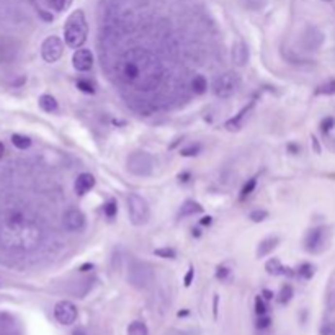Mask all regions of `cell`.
<instances>
[{
	"instance_id": "6da1fadb",
	"label": "cell",
	"mask_w": 335,
	"mask_h": 335,
	"mask_svg": "<svg viewBox=\"0 0 335 335\" xmlns=\"http://www.w3.org/2000/svg\"><path fill=\"white\" fill-rule=\"evenodd\" d=\"M119 79L139 90H152L160 84V61L146 49H133L119 61Z\"/></svg>"
},
{
	"instance_id": "7a4b0ae2",
	"label": "cell",
	"mask_w": 335,
	"mask_h": 335,
	"mask_svg": "<svg viewBox=\"0 0 335 335\" xmlns=\"http://www.w3.org/2000/svg\"><path fill=\"white\" fill-rule=\"evenodd\" d=\"M88 25L84 10H74L64 25V41L69 48L79 49L87 41Z\"/></svg>"
},
{
	"instance_id": "3957f363",
	"label": "cell",
	"mask_w": 335,
	"mask_h": 335,
	"mask_svg": "<svg viewBox=\"0 0 335 335\" xmlns=\"http://www.w3.org/2000/svg\"><path fill=\"white\" fill-rule=\"evenodd\" d=\"M128 213H129V219L134 226H142L149 221L151 216V209L147 201L139 196L137 193H129L128 196Z\"/></svg>"
},
{
	"instance_id": "277c9868",
	"label": "cell",
	"mask_w": 335,
	"mask_h": 335,
	"mask_svg": "<svg viewBox=\"0 0 335 335\" xmlns=\"http://www.w3.org/2000/svg\"><path fill=\"white\" fill-rule=\"evenodd\" d=\"M239 85H240L239 75L234 72H226V74H221L219 77H216L213 84V90L216 97L229 98L237 92Z\"/></svg>"
},
{
	"instance_id": "5b68a950",
	"label": "cell",
	"mask_w": 335,
	"mask_h": 335,
	"mask_svg": "<svg viewBox=\"0 0 335 335\" xmlns=\"http://www.w3.org/2000/svg\"><path fill=\"white\" fill-rule=\"evenodd\" d=\"M128 170L137 177H147L154 170V159L147 152H134L128 159Z\"/></svg>"
},
{
	"instance_id": "8992f818",
	"label": "cell",
	"mask_w": 335,
	"mask_h": 335,
	"mask_svg": "<svg viewBox=\"0 0 335 335\" xmlns=\"http://www.w3.org/2000/svg\"><path fill=\"white\" fill-rule=\"evenodd\" d=\"M64 43L59 36H48L41 44V56L46 62H56L62 57Z\"/></svg>"
},
{
	"instance_id": "52a82bcc",
	"label": "cell",
	"mask_w": 335,
	"mask_h": 335,
	"mask_svg": "<svg viewBox=\"0 0 335 335\" xmlns=\"http://www.w3.org/2000/svg\"><path fill=\"white\" fill-rule=\"evenodd\" d=\"M77 307L70 301H59L54 306V317L56 320L62 325H72L77 320Z\"/></svg>"
},
{
	"instance_id": "ba28073f",
	"label": "cell",
	"mask_w": 335,
	"mask_h": 335,
	"mask_svg": "<svg viewBox=\"0 0 335 335\" xmlns=\"http://www.w3.org/2000/svg\"><path fill=\"white\" fill-rule=\"evenodd\" d=\"M152 280V270L146 263L134 262L131 265V271H129V281L137 288H144L149 281Z\"/></svg>"
},
{
	"instance_id": "9c48e42d",
	"label": "cell",
	"mask_w": 335,
	"mask_h": 335,
	"mask_svg": "<svg viewBox=\"0 0 335 335\" xmlns=\"http://www.w3.org/2000/svg\"><path fill=\"white\" fill-rule=\"evenodd\" d=\"M62 224L69 232H80L85 227V216L80 209H67L62 218Z\"/></svg>"
},
{
	"instance_id": "30bf717a",
	"label": "cell",
	"mask_w": 335,
	"mask_h": 335,
	"mask_svg": "<svg viewBox=\"0 0 335 335\" xmlns=\"http://www.w3.org/2000/svg\"><path fill=\"white\" fill-rule=\"evenodd\" d=\"M18 56V44L10 38H0V64H10Z\"/></svg>"
},
{
	"instance_id": "8fae6325",
	"label": "cell",
	"mask_w": 335,
	"mask_h": 335,
	"mask_svg": "<svg viewBox=\"0 0 335 335\" xmlns=\"http://www.w3.org/2000/svg\"><path fill=\"white\" fill-rule=\"evenodd\" d=\"M72 64L79 72H88L93 67V54L88 49H75L72 56Z\"/></svg>"
},
{
	"instance_id": "7c38bea8",
	"label": "cell",
	"mask_w": 335,
	"mask_h": 335,
	"mask_svg": "<svg viewBox=\"0 0 335 335\" xmlns=\"http://www.w3.org/2000/svg\"><path fill=\"white\" fill-rule=\"evenodd\" d=\"M325 227H316L306 235V249L309 252H319L325 242Z\"/></svg>"
},
{
	"instance_id": "4fadbf2b",
	"label": "cell",
	"mask_w": 335,
	"mask_h": 335,
	"mask_svg": "<svg viewBox=\"0 0 335 335\" xmlns=\"http://www.w3.org/2000/svg\"><path fill=\"white\" fill-rule=\"evenodd\" d=\"M93 186H95V177L92 173H80L75 180V193L77 195H85L87 191H90Z\"/></svg>"
},
{
	"instance_id": "5bb4252c",
	"label": "cell",
	"mask_w": 335,
	"mask_h": 335,
	"mask_svg": "<svg viewBox=\"0 0 335 335\" xmlns=\"http://www.w3.org/2000/svg\"><path fill=\"white\" fill-rule=\"evenodd\" d=\"M232 62H234L235 66H245L249 61V48L245 43H235L234 46H232Z\"/></svg>"
},
{
	"instance_id": "9a60e30c",
	"label": "cell",
	"mask_w": 335,
	"mask_h": 335,
	"mask_svg": "<svg viewBox=\"0 0 335 335\" xmlns=\"http://www.w3.org/2000/svg\"><path fill=\"white\" fill-rule=\"evenodd\" d=\"M280 239L273 235V237H267L263 239L260 244H258V249H257V257H267L270 252H273V249L278 245Z\"/></svg>"
},
{
	"instance_id": "2e32d148",
	"label": "cell",
	"mask_w": 335,
	"mask_h": 335,
	"mask_svg": "<svg viewBox=\"0 0 335 335\" xmlns=\"http://www.w3.org/2000/svg\"><path fill=\"white\" fill-rule=\"evenodd\" d=\"M253 105H255V103H253V101H250V103H249L247 106H244V108L240 110L239 113L231 119V121H227V124H226L227 129H231V131H234V129H239L240 124H242V119L250 113V110L253 108Z\"/></svg>"
},
{
	"instance_id": "e0dca14e",
	"label": "cell",
	"mask_w": 335,
	"mask_h": 335,
	"mask_svg": "<svg viewBox=\"0 0 335 335\" xmlns=\"http://www.w3.org/2000/svg\"><path fill=\"white\" fill-rule=\"evenodd\" d=\"M39 106H41V110L46 111V113H56L57 108H59L56 98L51 97V95H41V97H39Z\"/></svg>"
},
{
	"instance_id": "ac0fdd59",
	"label": "cell",
	"mask_w": 335,
	"mask_h": 335,
	"mask_svg": "<svg viewBox=\"0 0 335 335\" xmlns=\"http://www.w3.org/2000/svg\"><path fill=\"white\" fill-rule=\"evenodd\" d=\"M201 209H203V208H201L196 201L188 200V201H185V203H183V206L180 209V216H183V218L193 216V214H196V213H201Z\"/></svg>"
},
{
	"instance_id": "d6986e66",
	"label": "cell",
	"mask_w": 335,
	"mask_h": 335,
	"mask_svg": "<svg viewBox=\"0 0 335 335\" xmlns=\"http://www.w3.org/2000/svg\"><path fill=\"white\" fill-rule=\"evenodd\" d=\"M191 88H193L196 95H203L208 88V82L204 79V75H195V79L191 80Z\"/></svg>"
},
{
	"instance_id": "ffe728a7",
	"label": "cell",
	"mask_w": 335,
	"mask_h": 335,
	"mask_svg": "<svg viewBox=\"0 0 335 335\" xmlns=\"http://www.w3.org/2000/svg\"><path fill=\"white\" fill-rule=\"evenodd\" d=\"M265 268H267L268 273H271V275H281V273H286V271H289V270H285L278 258H271V260H268Z\"/></svg>"
},
{
	"instance_id": "44dd1931",
	"label": "cell",
	"mask_w": 335,
	"mask_h": 335,
	"mask_svg": "<svg viewBox=\"0 0 335 335\" xmlns=\"http://www.w3.org/2000/svg\"><path fill=\"white\" fill-rule=\"evenodd\" d=\"M12 142H13V146H15L17 149H21V151L28 149V147L31 146V139L28 136H23V134H13Z\"/></svg>"
},
{
	"instance_id": "7402d4cb",
	"label": "cell",
	"mask_w": 335,
	"mask_h": 335,
	"mask_svg": "<svg viewBox=\"0 0 335 335\" xmlns=\"http://www.w3.org/2000/svg\"><path fill=\"white\" fill-rule=\"evenodd\" d=\"M128 335H147V327L144 322H139V320H136V322L129 324L128 327Z\"/></svg>"
},
{
	"instance_id": "603a6c76",
	"label": "cell",
	"mask_w": 335,
	"mask_h": 335,
	"mask_svg": "<svg viewBox=\"0 0 335 335\" xmlns=\"http://www.w3.org/2000/svg\"><path fill=\"white\" fill-rule=\"evenodd\" d=\"M316 93L317 95H335V80H329L320 87H317Z\"/></svg>"
},
{
	"instance_id": "cb8c5ba5",
	"label": "cell",
	"mask_w": 335,
	"mask_h": 335,
	"mask_svg": "<svg viewBox=\"0 0 335 335\" xmlns=\"http://www.w3.org/2000/svg\"><path fill=\"white\" fill-rule=\"evenodd\" d=\"M291 298H293V286L285 285V286L280 289L278 301L281 302V304H286V302H289V299H291Z\"/></svg>"
},
{
	"instance_id": "d4e9b609",
	"label": "cell",
	"mask_w": 335,
	"mask_h": 335,
	"mask_svg": "<svg viewBox=\"0 0 335 335\" xmlns=\"http://www.w3.org/2000/svg\"><path fill=\"white\" fill-rule=\"evenodd\" d=\"M255 185H257V178H250V180L244 185L242 191H240V200L247 198V196L253 191V188H255Z\"/></svg>"
},
{
	"instance_id": "484cf974",
	"label": "cell",
	"mask_w": 335,
	"mask_h": 335,
	"mask_svg": "<svg viewBox=\"0 0 335 335\" xmlns=\"http://www.w3.org/2000/svg\"><path fill=\"white\" fill-rule=\"evenodd\" d=\"M48 2L56 12H62V10H66L70 3H72V0H48Z\"/></svg>"
},
{
	"instance_id": "4316f807",
	"label": "cell",
	"mask_w": 335,
	"mask_h": 335,
	"mask_svg": "<svg viewBox=\"0 0 335 335\" xmlns=\"http://www.w3.org/2000/svg\"><path fill=\"white\" fill-rule=\"evenodd\" d=\"M77 88H80L84 93H93L95 92V88H93L90 80H85V79H80L77 80Z\"/></svg>"
},
{
	"instance_id": "83f0119b",
	"label": "cell",
	"mask_w": 335,
	"mask_h": 335,
	"mask_svg": "<svg viewBox=\"0 0 335 335\" xmlns=\"http://www.w3.org/2000/svg\"><path fill=\"white\" fill-rule=\"evenodd\" d=\"M267 218H268V213L265 209H255V211L250 213V219L253 222H262V221H265Z\"/></svg>"
},
{
	"instance_id": "f1b7e54d",
	"label": "cell",
	"mask_w": 335,
	"mask_h": 335,
	"mask_svg": "<svg viewBox=\"0 0 335 335\" xmlns=\"http://www.w3.org/2000/svg\"><path fill=\"white\" fill-rule=\"evenodd\" d=\"M103 211L106 214V218H115L116 216V211H118V206H116V203L115 201H108V203L105 204V208H103Z\"/></svg>"
},
{
	"instance_id": "f546056e",
	"label": "cell",
	"mask_w": 335,
	"mask_h": 335,
	"mask_svg": "<svg viewBox=\"0 0 335 335\" xmlns=\"http://www.w3.org/2000/svg\"><path fill=\"white\" fill-rule=\"evenodd\" d=\"M312 273H314V268H312L309 263H304V265H301V268H299V276H302V278L309 280Z\"/></svg>"
},
{
	"instance_id": "4dcf8cb0",
	"label": "cell",
	"mask_w": 335,
	"mask_h": 335,
	"mask_svg": "<svg viewBox=\"0 0 335 335\" xmlns=\"http://www.w3.org/2000/svg\"><path fill=\"white\" fill-rule=\"evenodd\" d=\"M154 253L157 257H162V258H175V252H173L172 249H168V247L154 250Z\"/></svg>"
},
{
	"instance_id": "1f68e13d",
	"label": "cell",
	"mask_w": 335,
	"mask_h": 335,
	"mask_svg": "<svg viewBox=\"0 0 335 335\" xmlns=\"http://www.w3.org/2000/svg\"><path fill=\"white\" fill-rule=\"evenodd\" d=\"M200 149L201 147L198 144H193V146H190V147H186V149H182V155H185V157H190V155H196L200 152Z\"/></svg>"
},
{
	"instance_id": "d6a6232c",
	"label": "cell",
	"mask_w": 335,
	"mask_h": 335,
	"mask_svg": "<svg viewBox=\"0 0 335 335\" xmlns=\"http://www.w3.org/2000/svg\"><path fill=\"white\" fill-rule=\"evenodd\" d=\"M255 312L258 316H263L267 312V306H265V302H263V299L260 296L255 299Z\"/></svg>"
},
{
	"instance_id": "836d02e7",
	"label": "cell",
	"mask_w": 335,
	"mask_h": 335,
	"mask_svg": "<svg viewBox=\"0 0 335 335\" xmlns=\"http://www.w3.org/2000/svg\"><path fill=\"white\" fill-rule=\"evenodd\" d=\"M270 317H267L265 314L263 316H260V319H258V322H257V325H258V329H267L268 325H270Z\"/></svg>"
},
{
	"instance_id": "e575fe53",
	"label": "cell",
	"mask_w": 335,
	"mask_h": 335,
	"mask_svg": "<svg viewBox=\"0 0 335 335\" xmlns=\"http://www.w3.org/2000/svg\"><path fill=\"white\" fill-rule=\"evenodd\" d=\"M193 275H195V270H193V267H190L188 268V273L185 275V280H183L185 286H190V285H191V281H193Z\"/></svg>"
},
{
	"instance_id": "d590c367",
	"label": "cell",
	"mask_w": 335,
	"mask_h": 335,
	"mask_svg": "<svg viewBox=\"0 0 335 335\" xmlns=\"http://www.w3.org/2000/svg\"><path fill=\"white\" fill-rule=\"evenodd\" d=\"M227 275H229V270H227L226 267H219V268H218V271H216V278L224 280Z\"/></svg>"
},
{
	"instance_id": "8d00e7d4",
	"label": "cell",
	"mask_w": 335,
	"mask_h": 335,
	"mask_svg": "<svg viewBox=\"0 0 335 335\" xmlns=\"http://www.w3.org/2000/svg\"><path fill=\"white\" fill-rule=\"evenodd\" d=\"M332 124H334V119L332 118H327V119H325V121L322 123V129H324V131H329V126H332Z\"/></svg>"
},
{
	"instance_id": "74e56055",
	"label": "cell",
	"mask_w": 335,
	"mask_h": 335,
	"mask_svg": "<svg viewBox=\"0 0 335 335\" xmlns=\"http://www.w3.org/2000/svg\"><path fill=\"white\" fill-rule=\"evenodd\" d=\"M201 224H203V226H209V224H211V218H209V216L203 218V219H201Z\"/></svg>"
},
{
	"instance_id": "f35d334b",
	"label": "cell",
	"mask_w": 335,
	"mask_h": 335,
	"mask_svg": "<svg viewBox=\"0 0 335 335\" xmlns=\"http://www.w3.org/2000/svg\"><path fill=\"white\" fill-rule=\"evenodd\" d=\"M312 144H314V149H316V152H320V147H319V144H317V139H316V136H312Z\"/></svg>"
},
{
	"instance_id": "ab89813d",
	"label": "cell",
	"mask_w": 335,
	"mask_h": 335,
	"mask_svg": "<svg viewBox=\"0 0 335 335\" xmlns=\"http://www.w3.org/2000/svg\"><path fill=\"white\" fill-rule=\"evenodd\" d=\"M263 296H265V299H271L273 298V293H270L268 289H263Z\"/></svg>"
},
{
	"instance_id": "60d3db41",
	"label": "cell",
	"mask_w": 335,
	"mask_h": 335,
	"mask_svg": "<svg viewBox=\"0 0 335 335\" xmlns=\"http://www.w3.org/2000/svg\"><path fill=\"white\" fill-rule=\"evenodd\" d=\"M72 335H87V334H85V330H82V329H75Z\"/></svg>"
},
{
	"instance_id": "b9f144b4",
	"label": "cell",
	"mask_w": 335,
	"mask_h": 335,
	"mask_svg": "<svg viewBox=\"0 0 335 335\" xmlns=\"http://www.w3.org/2000/svg\"><path fill=\"white\" fill-rule=\"evenodd\" d=\"M85 270H92V263H85V265L80 268V271H85Z\"/></svg>"
},
{
	"instance_id": "7bdbcfd3",
	"label": "cell",
	"mask_w": 335,
	"mask_h": 335,
	"mask_svg": "<svg viewBox=\"0 0 335 335\" xmlns=\"http://www.w3.org/2000/svg\"><path fill=\"white\" fill-rule=\"evenodd\" d=\"M3 154H5V146H3L2 142H0V159L3 157Z\"/></svg>"
},
{
	"instance_id": "ee69618b",
	"label": "cell",
	"mask_w": 335,
	"mask_h": 335,
	"mask_svg": "<svg viewBox=\"0 0 335 335\" xmlns=\"http://www.w3.org/2000/svg\"><path fill=\"white\" fill-rule=\"evenodd\" d=\"M214 316H218V296H214Z\"/></svg>"
},
{
	"instance_id": "f6af8a7d",
	"label": "cell",
	"mask_w": 335,
	"mask_h": 335,
	"mask_svg": "<svg viewBox=\"0 0 335 335\" xmlns=\"http://www.w3.org/2000/svg\"><path fill=\"white\" fill-rule=\"evenodd\" d=\"M325 2H332V0H325Z\"/></svg>"
}]
</instances>
